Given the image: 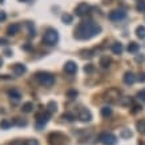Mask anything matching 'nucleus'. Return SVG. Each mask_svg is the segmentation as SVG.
Instances as JSON below:
<instances>
[{"instance_id":"1","label":"nucleus","mask_w":145,"mask_h":145,"mask_svg":"<svg viewBox=\"0 0 145 145\" xmlns=\"http://www.w3.org/2000/svg\"><path fill=\"white\" fill-rule=\"evenodd\" d=\"M101 32L100 24L93 20H84L75 29V37L77 40H89Z\"/></svg>"},{"instance_id":"2","label":"nucleus","mask_w":145,"mask_h":145,"mask_svg":"<svg viewBox=\"0 0 145 145\" xmlns=\"http://www.w3.org/2000/svg\"><path fill=\"white\" fill-rule=\"evenodd\" d=\"M35 80L43 87H52L55 84V77L49 72H37L35 75Z\"/></svg>"},{"instance_id":"3","label":"nucleus","mask_w":145,"mask_h":145,"mask_svg":"<svg viewBox=\"0 0 145 145\" xmlns=\"http://www.w3.org/2000/svg\"><path fill=\"white\" fill-rule=\"evenodd\" d=\"M57 43H59V32L53 28H48L43 36V44L52 47V45H56Z\"/></svg>"},{"instance_id":"4","label":"nucleus","mask_w":145,"mask_h":145,"mask_svg":"<svg viewBox=\"0 0 145 145\" xmlns=\"http://www.w3.org/2000/svg\"><path fill=\"white\" fill-rule=\"evenodd\" d=\"M49 145H65L68 142V137L61 132H52L47 137Z\"/></svg>"},{"instance_id":"5","label":"nucleus","mask_w":145,"mask_h":145,"mask_svg":"<svg viewBox=\"0 0 145 145\" xmlns=\"http://www.w3.org/2000/svg\"><path fill=\"white\" fill-rule=\"evenodd\" d=\"M49 119H51V113L47 109L43 110V112H39L36 114V127H37V129L44 128V125L49 121Z\"/></svg>"},{"instance_id":"6","label":"nucleus","mask_w":145,"mask_h":145,"mask_svg":"<svg viewBox=\"0 0 145 145\" xmlns=\"http://www.w3.org/2000/svg\"><path fill=\"white\" fill-rule=\"evenodd\" d=\"M99 141L104 145H116L117 137L110 132H103L99 135Z\"/></svg>"},{"instance_id":"7","label":"nucleus","mask_w":145,"mask_h":145,"mask_svg":"<svg viewBox=\"0 0 145 145\" xmlns=\"http://www.w3.org/2000/svg\"><path fill=\"white\" fill-rule=\"evenodd\" d=\"M120 91L119 89H116V88H110V89H108L105 92V95H104V99H105L108 103H120Z\"/></svg>"},{"instance_id":"8","label":"nucleus","mask_w":145,"mask_h":145,"mask_svg":"<svg viewBox=\"0 0 145 145\" xmlns=\"http://www.w3.org/2000/svg\"><path fill=\"white\" fill-rule=\"evenodd\" d=\"M108 18L112 22H120V20H124V19L127 18V12L123 11V9H113V11L109 12Z\"/></svg>"},{"instance_id":"9","label":"nucleus","mask_w":145,"mask_h":145,"mask_svg":"<svg viewBox=\"0 0 145 145\" xmlns=\"http://www.w3.org/2000/svg\"><path fill=\"white\" fill-rule=\"evenodd\" d=\"M89 11H91V5H89L88 3H80V4H77V7L75 8L76 16H79V18L85 16L87 13H89Z\"/></svg>"},{"instance_id":"10","label":"nucleus","mask_w":145,"mask_h":145,"mask_svg":"<svg viewBox=\"0 0 145 145\" xmlns=\"http://www.w3.org/2000/svg\"><path fill=\"white\" fill-rule=\"evenodd\" d=\"M77 119H79L81 123H89V121L92 120V113H91V110H88V109H80L79 114H77Z\"/></svg>"},{"instance_id":"11","label":"nucleus","mask_w":145,"mask_h":145,"mask_svg":"<svg viewBox=\"0 0 145 145\" xmlns=\"http://www.w3.org/2000/svg\"><path fill=\"white\" fill-rule=\"evenodd\" d=\"M64 72L68 73V75H75L76 72H77V64L75 61H72V60L67 61L64 64Z\"/></svg>"},{"instance_id":"12","label":"nucleus","mask_w":145,"mask_h":145,"mask_svg":"<svg viewBox=\"0 0 145 145\" xmlns=\"http://www.w3.org/2000/svg\"><path fill=\"white\" fill-rule=\"evenodd\" d=\"M8 97L13 104H18L19 101H20V99H22V93L19 92L18 89L12 88V89H9L8 91Z\"/></svg>"},{"instance_id":"13","label":"nucleus","mask_w":145,"mask_h":145,"mask_svg":"<svg viewBox=\"0 0 145 145\" xmlns=\"http://www.w3.org/2000/svg\"><path fill=\"white\" fill-rule=\"evenodd\" d=\"M12 71L16 76H22L27 72V67L24 64H22V63H16V64L12 65Z\"/></svg>"},{"instance_id":"14","label":"nucleus","mask_w":145,"mask_h":145,"mask_svg":"<svg viewBox=\"0 0 145 145\" xmlns=\"http://www.w3.org/2000/svg\"><path fill=\"white\" fill-rule=\"evenodd\" d=\"M20 24H18V23H12V24H9L8 27H7V35L8 36H15L16 33H19V31H20Z\"/></svg>"},{"instance_id":"15","label":"nucleus","mask_w":145,"mask_h":145,"mask_svg":"<svg viewBox=\"0 0 145 145\" xmlns=\"http://www.w3.org/2000/svg\"><path fill=\"white\" fill-rule=\"evenodd\" d=\"M123 80L127 85H132V84H135V81H136V76H135L133 72H125Z\"/></svg>"},{"instance_id":"16","label":"nucleus","mask_w":145,"mask_h":145,"mask_svg":"<svg viewBox=\"0 0 145 145\" xmlns=\"http://www.w3.org/2000/svg\"><path fill=\"white\" fill-rule=\"evenodd\" d=\"M110 49H112V52H113L114 55H121L124 51V47L121 43H114V44H112Z\"/></svg>"},{"instance_id":"17","label":"nucleus","mask_w":145,"mask_h":145,"mask_svg":"<svg viewBox=\"0 0 145 145\" xmlns=\"http://www.w3.org/2000/svg\"><path fill=\"white\" fill-rule=\"evenodd\" d=\"M110 63H112V60H110V57H108V56H103L100 59V65H101V68H104V69L109 68Z\"/></svg>"},{"instance_id":"18","label":"nucleus","mask_w":145,"mask_h":145,"mask_svg":"<svg viewBox=\"0 0 145 145\" xmlns=\"http://www.w3.org/2000/svg\"><path fill=\"white\" fill-rule=\"evenodd\" d=\"M101 116H103V117H105V119L110 117V116H112V108H110L109 105L103 106V108H101Z\"/></svg>"},{"instance_id":"19","label":"nucleus","mask_w":145,"mask_h":145,"mask_svg":"<svg viewBox=\"0 0 145 145\" xmlns=\"http://www.w3.org/2000/svg\"><path fill=\"white\" fill-rule=\"evenodd\" d=\"M136 129L138 133L145 135V120H138L136 123Z\"/></svg>"},{"instance_id":"20","label":"nucleus","mask_w":145,"mask_h":145,"mask_svg":"<svg viewBox=\"0 0 145 145\" xmlns=\"http://www.w3.org/2000/svg\"><path fill=\"white\" fill-rule=\"evenodd\" d=\"M127 49H128V52L129 53H136L137 51H138V44L135 43V41H131V43L128 44Z\"/></svg>"},{"instance_id":"21","label":"nucleus","mask_w":145,"mask_h":145,"mask_svg":"<svg viewBox=\"0 0 145 145\" xmlns=\"http://www.w3.org/2000/svg\"><path fill=\"white\" fill-rule=\"evenodd\" d=\"M136 35L138 39H145V27L144 25H138L136 28Z\"/></svg>"},{"instance_id":"22","label":"nucleus","mask_w":145,"mask_h":145,"mask_svg":"<svg viewBox=\"0 0 145 145\" xmlns=\"http://www.w3.org/2000/svg\"><path fill=\"white\" fill-rule=\"evenodd\" d=\"M47 110H48L51 114L55 113V112L57 110V104L55 103V101H49L48 104H47Z\"/></svg>"},{"instance_id":"23","label":"nucleus","mask_w":145,"mask_h":145,"mask_svg":"<svg viewBox=\"0 0 145 145\" xmlns=\"http://www.w3.org/2000/svg\"><path fill=\"white\" fill-rule=\"evenodd\" d=\"M61 119H64V120H67L68 123H73L76 120V116L73 113H69V112H67V113H64L61 116Z\"/></svg>"},{"instance_id":"24","label":"nucleus","mask_w":145,"mask_h":145,"mask_svg":"<svg viewBox=\"0 0 145 145\" xmlns=\"http://www.w3.org/2000/svg\"><path fill=\"white\" fill-rule=\"evenodd\" d=\"M61 20H63V23H64V24H71V23L73 22V16H72V15H69V13H63Z\"/></svg>"},{"instance_id":"25","label":"nucleus","mask_w":145,"mask_h":145,"mask_svg":"<svg viewBox=\"0 0 145 145\" xmlns=\"http://www.w3.org/2000/svg\"><path fill=\"white\" fill-rule=\"evenodd\" d=\"M13 125H18V127H25L27 125V120H23L20 117H15L12 121Z\"/></svg>"},{"instance_id":"26","label":"nucleus","mask_w":145,"mask_h":145,"mask_svg":"<svg viewBox=\"0 0 145 145\" xmlns=\"http://www.w3.org/2000/svg\"><path fill=\"white\" fill-rule=\"evenodd\" d=\"M32 108H33V104H32V103H25V104H23L22 110L24 113H29V112H32Z\"/></svg>"},{"instance_id":"27","label":"nucleus","mask_w":145,"mask_h":145,"mask_svg":"<svg viewBox=\"0 0 145 145\" xmlns=\"http://www.w3.org/2000/svg\"><path fill=\"white\" fill-rule=\"evenodd\" d=\"M12 125L13 124L11 123V121H8V120H1V121H0V128H1V129H9Z\"/></svg>"},{"instance_id":"28","label":"nucleus","mask_w":145,"mask_h":145,"mask_svg":"<svg viewBox=\"0 0 145 145\" xmlns=\"http://www.w3.org/2000/svg\"><path fill=\"white\" fill-rule=\"evenodd\" d=\"M132 103H133L132 97H121L120 99V104L121 105H131Z\"/></svg>"},{"instance_id":"29","label":"nucleus","mask_w":145,"mask_h":145,"mask_svg":"<svg viewBox=\"0 0 145 145\" xmlns=\"http://www.w3.org/2000/svg\"><path fill=\"white\" fill-rule=\"evenodd\" d=\"M136 9L140 12H145V0H138L136 5Z\"/></svg>"},{"instance_id":"30","label":"nucleus","mask_w":145,"mask_h":145,"mask_svg":"<svg viewBox=\"0 0 145 145\" xmlns=\"http://www.w3.org/2000/svg\"><path fill=\"white\" fill-rule=\"evenodd\" d=\"M77 95H79V92H77L76 89H69V91L67 92V97H69V99H75Z\"/></svg>"},{"instance_id":"31","label":"nucleus","mask_w":145,"mask_h":145,"mask_svg":"<svg viewBox=\"0 0 145 145\" xmlns=\"http://www.w3.org/2000/svg\"><path fill=\"white\" fill-rule=\"evenodd\" d=\"M24 144L25 145H39V141L36 140V138H28V140L24 141Z\"/></svg>"},{"instance_id":"32","label":"nucleus","mask_w":145,"mask_h":145,"mask_svg":"<svg viewBox=\"0 0 145 145\" xmlns=\"http://www.w3.org/2000/svg\"><path fill=\"white\" fill-rule=\"evenodd\" d=\"M84 71H85V73H93L95 67H93V64H88V65L84 67Z\"/></svg>"},{"instance_id":"33","label":"nucleus","mask_w":145,"mask_h":145,"mask_svg":"<svg viewBox=\"0 0 145 145\" xmlns=\"http://www.w3.org/2000/svg\"><path fill=\"white\" fill-rule=\"evenodd\" d=\"M27 27L29 28V36H36V31H35V28L32 27V23H27Z\"/></svg>"},{"instance_id":"34","label":"nucleus","mask_w":145,"mask_h":145,"mask_svg":"<svg viewBox=\"0 0 145 145\" xmlns=\"http://www.w3.org/2000/svg\"><path fill=\"white\" fill-rule=\"evenodd\" d=\"M137 97H138L141 101H144L145 103V89H142V91H140V92L137 93Z\"/></svg>"},{"instance_id":"35","label":"nucleus","mask_w":145,"mask_h":145,"mask_svg":"<svg viewBox=\"0 0 145 145\" xmlns=\"http://www.w3.org/2000/svg\"><path fill=\"white\" fill-rule=\"evenodd\" d=\"M8 145H25V144H24V141H22V140H13V141H11Z\"/></svg>"},{"instance_id":"36","label":"nucleus","mask_w":145,"mask_h":145,"mask_svg":"<svg viewBox=\"0 0 145 145\" xmlns=\"http://www.w3.org/2000/svg\"><path fill=\"white\" fill-rule=\"evenodd\" d=\"M5 19H7V13L4 11H0V22H4Z\"/></svg>"},{"instance_id":"37","label":"nucleus","mask_w":145,"mask_h":145,"mask_svg":"<svg viewBox=\"0 0 145 145\" xmlns=\"http://www.w3.org/2000/svg\"><path fill=\"white\" fill-rule=\"evenodd\" d=\"M121 136H123V137H131V136H132V133L129 132V131H123Z\"/></svg>"},{"instance_id":"38","label":"nucleus","mask_w":145,"mask_h":145,"mask_svg":"<svg viewBox=\"0 0 145 145\" xmlns=\"http://www.w3.org/2000/svg\"><path fill=\"white\" fill-rule=\"evenodd\" d=\"M138 81H140V83H145V73L138 75Z\"/></svg>"},{"instance_id":"39","label":"nucleus","mask_w":145,"mask_h":145,"mask_svg":"<svg viewBox=\"0 0 145 145\" xmlns=\"http://www.w3.org/2000/svg\"><path fill=\"white\" fill-rule=\"evenodd\" d=\"M133 108H135V109H133V112H138V110L142 109V108H141V106H138V105H133Z\"/></svg>"},{"instance_id":"40","label":"nucleus","mask_w":145,"mask_h":145,"mask_svg":"<svg viewBox=\"0 0 145 145\" xmlns=\"http://www.w3.org/2000/svg\"><path fill=\"white\" fill-rule=\"evenodd\" d=\"M4 44H8V41L4 39H0V45H4Z\"/></svg>"},{"instance_id":"41","label":"nucleus","mask_w":145,"mask_h":145,"mask_svg":"<svg viewBox=\"0 0 145 145\" xmlns=\"http://www.w3.org/2000/svg\"><path fill=\"white\" fill-rule=\"evenodd\" d=\"M5 56H11V53H12V52H11V51H8V49H7V51H5Z\"/></svg>"},{"instance_id":"42","label":"nucleus","mask_w":145,"mask_h":145,"mask_svg":"<svg viewBox=\"0 0 145 145\" xmlns=\"http://www.w3.org/2000/svg\"><path fill=\"white\" fill-rule=\"evenodd\" d=\"M1 65H3V59L0 57V68H1Z\"/></svg>"},{"instance_id":"43","label":"nucleus","mask_w":145,"mask_h":145,"mask_svg":"<svg viewBox=\"0 0 145 145\" xmlns=\"http://www.w3.org/2000/svg\"><path fill=\"white\" fill-rule=\"evenodd\" d=\"M19 1H27V0H19Z\"/></svg>"},{"instance_id":"44","label":"nucleus","mask_w":145,"mask_h":145,"mask_svg":"<svg viewBox=\"0 0 145 145\" xmlns=\"http://www.w3.org/2000/svg\"><path fill=\"white\" fill-rule=\"evenodd\" d=\"M0 3H3V0H0Z\"/></svg>"}]
</instances>
